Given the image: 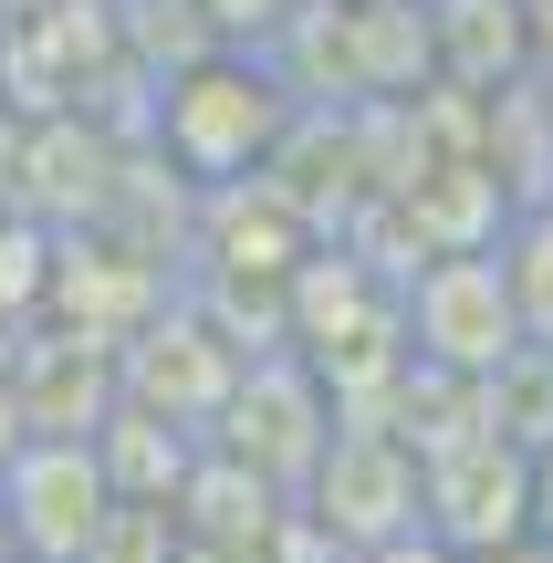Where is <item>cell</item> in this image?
Returning a JSON list of instances; mask_svg holds the SVG:
<instances>
[{"label":"cell","mask_w":553,"mask_h":563,"mask_svg":"<svg viewBox=\"0 0 553 563\" xmlns=\"http://www.w3.org/2000/svg\"><path fill=\"white\" fill-rule=\"evenodd\" d=\"M355 563H471V553H450L429 522H418V532H397V543H376V553H355Z\"/></svg>","instance_id":"8992f818"},{"label":"cell","mask_w":553,"mask_h":563,"mask_svg":"<svg viewBox=\"0 0 553 563\" xmlns=\"http://www.w3.org/2000/svg\"><path fill=\"white\" fill-rule=\"evenodd\" d=\"M272 115H283V104H272L251 74L209 63V74H188L178 104H167V146H178V167H199V178L220 188V178H241V167L272 146Z\"/></svg>","instance_id":"277c9868"},{"label":"cell","mask_w":553,"mask_h":563,"mask_svg":"<svg viewBox=\"0 0 553 563\" xmlns=\"http://www.w3.org/2000/svg\"><path fill=\"white\" fill-rule=\"evenodd\" d=\"M501 262H512V292H522V323L553 344V188L533 209H522V230L501 241Z\"/></svg>","instance_id":"5b68a950"},{"label":"cell","mask_w":553,"mask_h":563,"mask_svg":"<svg viewBox=\"0 0 553 563\" xmlns=\"http://www.w3.org/2000/svg\"><path fill=\"white\" fill-rule=\"evenodd\" d=\"M303 501H313V522H324V543H345V553H376V543H397V532L429 522V501H418V460L387 439V428H345V418H334V439H324V460H313Z\"/></svg>","instance_id":"3957f363"},{"label":"cell","mask_w":553,"mask_h":563,"mask_svg":"<svg viewBox=\"0 0 553 563\" xmlns=\"http://www.w3.org/2000/svg\"><path fill=\"white\" fill-rule=\"evenodd\" d=\"M533 543H553V439L533 449Z\"/></svg>","instance_id":"52a82bcc"},{"label":"cell","mask_w":553,"mask_h":563,"mask_svg":"<svg viewBox=\"0 0 553 563\" xmlns=\"http://www.w3.org/2000/svg\"><path fill=\"white\" fill-rule=\"evenodd\" d=\"M533 334L522 323V292H512V262L501 251H439V262H418L408 282V355L429 365V376H491L512 344Z\"/></svg>","instance_id":"6da1fadb"},{"label":"cell","mask_w":553,"mask_h":563,"mask_svg":"<svg viewBox=\"0 0 553 563\" xmlns=\"http://www.w3.org/2000/svg\"><path fill=\"white\" fill-rule=\"evenodd\" d=\"M0 563H42V553H0Z\"/></svg>","instance_id":"ba28073f"},{"label":"cell","mask_w":553,"mask_h":563,"mask_svg":"<svg viewBox=\"0 0 553 563\" xmlns=\"http://www.w3.org/2000/svg\"><path fill=\"white\" fill-rule=\"evenodd\" d=\"M115 511V481H104V449L95 439H32L0 460V543L11 553H42V563H84L95 522Z\"/></svg>","instance_id":"7a4b0ae2"}]
</instances>
